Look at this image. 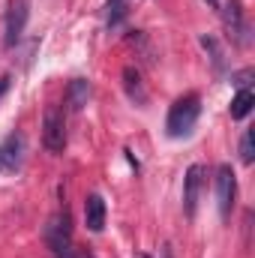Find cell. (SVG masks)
<instances>
[{"instance_id":"6da1fadb","label":"cell","mask_w":255,"mask_h":258,"mask_svg":"<svg viewBox=\"0 0 255 258\" xmlns=\"http://www.w3.org/2000/svg\"><path fill=\"white\" fill-rule=\"evenodd\" d=\"M201 114V96L198 93H186L180 96L171 108H168V120H165V129L171 138H180V135H189L195 120Z\"/></svg>"},{"instance_id":"7a4b0ae2","label":"cell","mask_w":255,"mask_h":258,"mask_svg":"<svg viewBox=\"0 0 255 258\" xmlns=\"http://www.w3.org/2000/svg\"><path fill=\"white\" fill-rule=\"evenodd\" d=\"M45 243L54 258H72V219L66 210H57L45 225Z\"/></svg>"},{"instance_id":"3957f363","label":"cell","mask_w":255,"mask_h":258,"mask_svg":"<svg viewBox=\"0 0 255 258\" xmlns=\"http://www.w3.org/2000/svg\"><path fill=\"white\" fill-rule=\"evenodd\" d=\"M42 144L48 153H63L66 147V117L60 105H45L42 114Z\"/></svg>"},{"instance_id":"277c9868","label":"cell","mask_w":255,"mask_h":258,"mask_svg":"<svg viewBox=\"0 0 255 258\" xmlns=\"http://www.w3.org/2000/svg\"><path fill=\"white\" fill-rule=\"evenodd\" d=\"M228 39L234 45H249V24H246V12H243V0H228L225 12H222Z\"/></svg>"},{"instance_id":"5b68a950","label":"cell","mask_w":255,"mask_h":258,"mask_svg":"<svg viewBox=\"0 0 255 258\" xmlns=\"http://www.w3.org/2000/svg\"><path fill=\"white\" fill-rule=\"evenodd\" d=\"M27 15H30V3L27 0H9L6 6V36H3V45L6 48H15L24 27H27Z\"/></svg>"},{"instance_id":"8992f818","label":"cell","mask_w":255,"mask_h":258,"mask_svg":"<svg viewBox=\"0 0 255 258\" xmlns=\"http://www.w3.org/2000/svg\"><path fill=\"white\" fill-rule=\"evenodd\" d=\"M234 198H237V177H234V168H231V165H219V171H216V201H219L222 219L231 216Z\"/></svg>"},{"instance_id":"52a82bcc","label":"cell","mask_w":255,"mask_h":258,"mask_svg":"<svg viewBox=\"0 0 255 258\" xmlns=\"http://www.w3.org/2000/svg\"><path fill=\"white\" fill-rule=\"evenodd\" d=\"M21 153H24V135L12 132L0 141V171H15L21 165Z\"/></svg>"},{"instance_id":"ba28073f","label":"cell","mask_w":255,"mask_h":258,"mask_svg":"<svg viewBox=\"0 0 255 258\" xmlns=\"http://www.w3.org/2000/svg\"><path fill=\"white\" fill-rule=\"evenodd\" d=\"M201 183H204V168L201 165H189L186 177H183V213L195 216V207H198V192H201Z\"/></svg>"},{"instance_id":"9c48e42d","label":"cell","mask_w":255,"mask_h":258,"mask_svg":"<svg viewBox=\"0 0 255 258\" xmlns=\"http://www.w3.org/2000/svg\"><path fill=\"white\" fill-rule=\"evenodd\" d=\"M84 225L90 231H102L105 228V201H102V195L90 192L84 198Z\"/></svg>"},{"instance_id":"30bf717a","label":"cell","mask_w":255,"mask_h":258,"mask_svg":"<svg viewBox=\"0 0 255 258\" xmlns=\"http://www.w3.org/2000/svg\"><path fill=\"white\" fill-rule=\"evenodd\" d=\"M123 87H126V96L135 105H144V102H147V90H144L141 72H138L135 66H126V69H123Z\"/></svg>"},{"instance_id":"8fae6325","label":"cell","mask_w":255,"mask_h":258,"mask_svg":"<svg viewBox=\"0 0 255 258\" xmlns=\"http://www.w3.org/2000/svg\"><path fill=\"white\" fill-rule=\"evenodd\" d=\"M87 99H90V81H87V78H75V81H69L66 105H69L72 111H81V108L87 105Z\"/></svg>"},{"instance_id":"7c38bea8","label":"cell","mask_w":255,"mask_h":258,"mask_svg":"<svg viewBox=\"0 0 255 258\" xmlns=\"http://www.w3.org/2000/svg\"><path fill=\"white\" fill-rule=\"evenodd\" d=\"M252 105H255V93L252 90H246V87L237 90V96L231 99V117H234V120H243V117L252 111Z\"/></svg>"},{"instance_id":"4fadbf2b","label":"cell","mask_w":255,"mask_h":258,"mask_svg":"<svg viewBox=\"0 0 255 258\" xmlns=\"http://www.w3.org/2000/svg\"><path fill=\"white\" fill-rule=\"evenodd\" d=\"M255 159V144H252V129H246L243 135H240V162L243 165H252Z\"/></svg>"},{"instance_id":"5bb4252c","label":"cell","mask_w":255,"mask_h":258,"mask_svg":"<svg viewBox=\"0 0 255 258\" xmlns=\"http://www.w3.org/2000/svg\"><path fill=\"white\" fill-rule=\"evenodd\" d=\"M6 90H9V75H3V78H0V99L6 96Z\"/></svg>"},{"instance_id":"9a60e30c","label":"cell","mask_w":255,"mask_h":258,"mask_svg":"<svg viewBox=\"0 0 255 258\" xmlns=\"http://www.w3.org/2000/svg\"><path fill=\"white\" fill-rule=\"evenodd\" d=\"M207 3H210V6H216V3H219V0H207Z\"/></svg>"}]
</instances>
